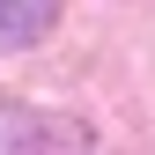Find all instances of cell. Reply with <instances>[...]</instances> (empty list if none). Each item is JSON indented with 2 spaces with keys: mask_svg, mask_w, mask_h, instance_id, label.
Instances as JSON below:
<instances>
[{
  "mask_svg": "<svg viewBox=\"0 0 155 155\" xmlns=\"http://www.w3.org/2000/svg\"><path fill=\"white\" fill-rule=\"evenodd\" d=\"M0 155H89V133L22 96H0Z\"/></svg>",
  "mask_w": 155,
  "mask_h": 155,
  "instance_id": "1",
  "label": "cell"
},
{
  "mask_svg": "<svg viewBox=\"0 0 155 155\" xmlns=\"http://www.w3.org/2000/svg\"><path fill=\"white\" fill-rule=\"evenodd\" d=\"M59 22V0H0V52H30L45 45Z\"/></svg>",
  "mask_w": 155,
  "mask_h": 155,
  "instance_id": "2",
  "label": "cell"
}]
</instances>
